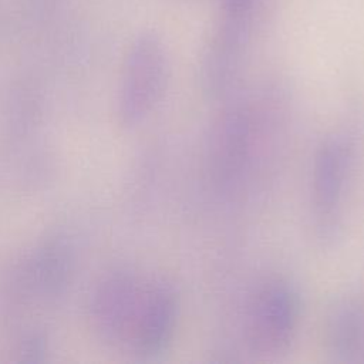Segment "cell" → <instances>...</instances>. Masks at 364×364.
Instances as JSON below:
<instances>
[{"instance_id": "2", "label": "cell", "mask_w": 364, "mask_h": 364, "mask_svg": "<svg viewBox=\"0 0 364 364\" xmlns=\"http://www.w3.org/2000/svg\"><path fill=\"white\" fill-rule=\"evenodd\" d=\"M169 54L154 31L139 33L128 46L115 92V117L124 129H135L156 109L168 87Z\"/></svg>"}, {"instance_id": "5", "label": "cell", "mask_w": 364, "mask_h": 364, "mask_svg": "<svg viewBox=\"0 0 364 364\" xmlns=\"http://www.w3.org/2000/svg\"><path fill=\"white\" fill-rule=\"evenodd\" d=\"M303 303L294 284L284 279L269 282L255 297L249 311V338L262 353H282L296 338Z\"/></svg>"}, {"instance_id": "7", "label": "cell", "mask_w": 364, "mask_h": 364, "mask_svg": "<svg viewBox=\"0 0 364 364\" xmlns=\"http://www.w3.org/2000/svg\"><path fill=\"white\" fill-rule=\"evenodd\" d=\"M256 0H220L222 26L205 53L215 63L237 68L247 41L250 18Z\"/></svg>"}, {"instance_id": "4", "label": "cell", "mask_w": 364, "mask_h": 364, "mask_svg": "<svg viewBox=\"0 0 364 364\" xmlns=\"http://www.w3.org/2000/svg\"><path fill=\"white\" fill-rule=\"evenodd\" d=\"M146 283L129 266L104 270L90 289L85 317L92 337L102 346L129 343Z\"/></svg>"}, {"instance_id": "1", "label": "cell", "mask_w": 364, "mask_h": 364, "mask_svg": "<svg viewBox=\"0 0 364 364\" xmlns=\"http://www.w3.org/2000/svg\"><path fill=\"white\" fill-rule=\"evenodd\" d=\"M77 270V247L63 230L46 233L10 269L3 290L11 313L33 301L54 304L70 290Z\"/></svg>"}, {"instance_id": "6", "label": "cell", "mask_w": 364, "mask_h": 364, "mask_svg": "<svg viewBox=\"0 0 364 364\" xmlns=\"http://www.w3.org/2000/svg\"><path fill=\"white\" fill-rule=\"evenodd\" d=\"M181 314V297L173 283L156 279L146 283L136 316L131 346L142 358L164 354L173 341Z\"/></svg>"}, {"instance_id": "3", "label": "cell", "mask_w": 364, "mask_h": 364, "mask_svg": "<svg viewBox=\"0 0 364 364\" xmlns=\"http://www.w3.org/2000/svg\"><path fill=\"white\" fill-rule=\"evenodd\" d=\"M354 155V135L347 129L327 134L316 149L311 168V209L316 235L323 243L338 237Z\"/></svg>"}, {"instance_id": "8", "label": "cell", "mask_w": 364, "mask_h": 364, "mask_svg": "<svg viewBox=\"0 0 364 364\" xmlns=\"http://www.w3.org/2000/svg\"><path fill=\"white\" fill-rule=\"evenodd\" d=\"M363 316L360 307L353 301H340L328 314L326 334L328 344L337 354L354 353L363 336Z\"/></svg>"}]
</instances>
